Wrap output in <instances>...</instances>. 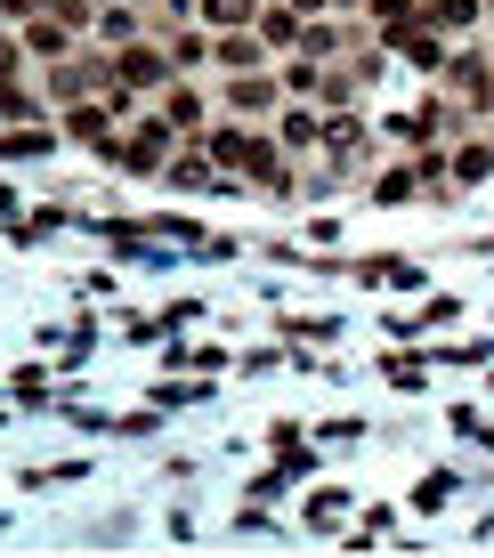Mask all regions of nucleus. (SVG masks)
Listing matches in <instances>:
<instances>
[{
	"mask_svg": "<svg viewBox=\"0 0 494 558\" xmlns=\"http://www.w3.org/2000/svg\"><path fill=\"white\" fill-rule=\"evenodd\" d=\"M454 429H462V437H479V446H494V421H479V413H470V405H462V413H454Z\"/></svg>",
	"mask_w": 494,
	"mask_h": 558,
	"instance_id": "bb28decb",
	"label": "nucleus"
},
{
	"mask_svg": "<svg viewBox=\"0 0 494 558\" xmlns=\"http://www.w3.org/2000/svg\"><path fill=\"white\" fill-rule=\"evenodd\" d=\"M422 16H430V25H446V33H479L486 25V0H422Z\"/></svg>",
	"mask_w": 494,
	"mask_h": 558,
	"instance_id": "2eb2a0df",
	"label": "nucleus"
},
{
	"mask_svg": "<svg viewBox=\"0 0 494 558\" xmlns=\"http://www.w3.org/2000/svg\"><path fill=\"white\" fill-rule=\"evenodd\" d=\"M454 486H462V477H454V470L422 477V486H413V510H446V502H454Z\"/></svg>",
	"mask_w": 494,
	"mask_h": 558,
	"instance_id": "4be33fe9",
	"label": "nucleus"
},
{
	"mask_svg": "<svg viewBox=\"0 0 494 558\" xmlns=\"http://www.w3.org/2000/svg\"><path fill=\"white\" fill-rule=\"evenodd\" d=\"M0 210H25V203H16V195H9V186H0Z\"/></svg>",
	"mask_w": 494,
	"mask_h": 558,
	"instance_id": "c756f323",
	"label": "nucleus"
},
{
	"mask_svg": "<svg viewBox=\"0 0 494 558\" xmlns=\"http://www.w3.org/2000/svg\"><path fill=\"white\" fill-rule=\"evenodd\" d=\"M113 82H130L138 98H162V89L179 82V65H170L162 33H138V41H122V49H113Z\"/></svg>",
	"mask_w": 494,
	"mask_h": 558,
	"instance_id": "f257e3e1",
	"label": "nucleus"
},
{
	"mask_svg": "<svg viewBox=\"0 0 494 558\" xmlns=\"http://www.w3.org/2000/svg\"><path fill=\"white\" fill-rule=\"evenodd\" d=\"M276 138L284 146H325V113H316V106H284L276 113Z\"/></svg>",
	"mask_w": 494,
	"mask_h": 558,
	"instance_id": "4468645a",
	"label": "nucleus"
},
{
	"mask_svg": "<svg viewBox=\"0 0 494 558\" xmlns=\"http://www.w3.org/2000/svg\"><path fill=\"white\" fill-rule=\"evenodd\" d=\"M276 82L292 89V98H316V89H325V57H309V49L276 57Z\"/></svg>",
	"mask_w": 494,
	"mask_h": 558,
	"instance_id": "f8f14e48",
	"label": "nucleus"
},
{
	"mask_svg": "<svg viewBox=\"0 0 494 558\" xmlns=\"http://www.w3.org/2000/svg\"><path fill=\"white\" fill-rule=\"evenodd\" d=\"M357 283H413V292H422V267H397V259H357Z\"/></svg>",
	"mask_w": 494,
	"mask_h": 558,
	"instance_id": "aec40b11",
	"label": "nucleus"
},
{
	"mask_svg": "<svg viewBox=\"0 0 494 558\" xmlns=\"http://www.w3.org/2000/svg\"><path fill=\"white\" fill-rule=\"evenodd\" d=\"M138 33H155V16H146L138 0H98V16H89V41L98 49H122V41H138Z\"/></svg>",
	"mask_w": 494,
	"mask_h": 558,
	"instance_id": "423d86ee",
	"label": "nucleus"
},
{
	"mask_svg": "<svg viewBox=\"0 0 494 558\" xmlns=\"http://www.w3.org/2000/svg\"><path fill=\"white\" fill-rule=\"evenodd\" d=\"M212 65H219V73H260V65H276V49L260 41V25H243V33H212Z\"/></svg>",
	"mask_w": 494,
	"mask_h": 558,
	"instance_id": "6e6552de",
	"label": "nucleus"
},
{
	"mask_svg": "<svg viewBox=\"0 0 494 558\" xmlns=\"http://www.w3.org/2000/svg\"><path fill=\"white\" fill-rule=\"evenodd\" d=\"M16 41H25V57H41V65H57V57H73V49H82V33H73L65 25V16H25V25H16Z\"/></svg>",
	"mask_w": 494,
	"mask_h": 558,
	"instance_id": "0eeeda50",
	"label": "nucleus"
},
{
	"mask_svg": "<svg viewBox=\"0 0 494 558\" xmlns=\"http://www.w3.org/2000/svg\"><path fill=\"white\" fill-rule=\"evenodd\" d=\"M162 364H170V373H219L227 356H219V349H170Z\"/></svg>",
	"mask_w": 494,
	"mask_h": 558,
	"instance_id": "5701e85b",
	"label": "nucleus"
},
{
	"mask_svg": "<svg viewBox=\"0 0 494 558\" xmlns=\"http://www.w3.org/2000/svg\"><path fill=\"white\" fill-rule=\"evenodd\" d=\"M494 179V138H462L454 146V186H479Z\"/></svg>",
	"mask_w": 494,
	"mask_h": 558,
	"instance_id": "a211bd4d",
	"label": "nucleus"
},
{
	"mask_svg": "<svg viewBox=\"0 0 494 558\" xmlns=\"http://www.w3.org/2000/svg\"><path fill=\"white\" fill-rule=\"evenodd\" d=\"M138 9H155V0H138Z\"/></svg>",
	"mask_w": 494,
	"mask_h": 558,
	"instance_id": "2f4dec72",
	"label": "nucleus"
},
{
	"mask_svg": "<svg viewBox=\"0 0 494 558\" xmlns=\"http://www.w3.org/2000/svg\"><path fill=\"white\" fill-rule=\"evenodd\" d=\"M486 113H494V106H486Z\"/></svg>",
	"mask_w": 494,
	"mask_h": 558,
	"instance_id": "473e14b6",
	"label": "nucleus"
},
{
	"mask_svg": "<svg viewBox=\"0 0 494 558\" xmlns=\"http://www.w3.org/2000/svg\"><path fill=\"white\" fill-rule=\"evenodd\" d=\"M422 195V170H413V154L406 162H389V170H373V203H413Z\"/></svg>",
	"mask_w": 494,
	"mask_h": 558,
	"instance_id": "f3484780",
	"label": "nucleus"
},
{
	"mask_svg": "<svg viewBox=\"0 0 494 558\" xmlns=\"http://www.w3.org/2000/svg\"><path fill=\"white\" fill-rule=\"evenodd\" d=\"M300 33H309V16H300L292 0H268V9H260V41H268L276 57H292V49H300Z\"/></svg>",
	"mask_w": 494,
	"mask_h": 558,
	"instance_id": "9b49d317",
	"label": "nucleus"
},
{
	"mask_svg": "<svg viewBox=\"0 0 494 558\" xmlns=\"http://www.w3.org/2000/svg\"><path fill=\"white\" fill-rule=\"evenodd\" d=\"M486 25H494V0H486Z\"/></svg>",
	"mask_w": 494,
	"mask_h": 558,
	"instance_id": "7c9ffc66",
	"label": "nucleus"
},
{
	"mask_svg": "<svg viewBox=\"0 0 494 558\" xmlns=\"http://www.w3.org/2000/svg\"><path fill=\"white\" fill-rule=\"evenodd\" d=\"M0 122H49V89H25V82H0Z\"/></svg>",
	"mask_w": 494,
	"mask_h": 558,
	"instance_id": "dca6fc26",
	"label": "nucleus"
},
{
	"mask_svg": "<svg viewBox=\"0 0 494 558\" xmlns=\"http://www.w3.org/2000/svg\"><path fill=\"white\" fill-rule=\"evenodd\" d=\"M219 106H227V113H243V122H268V113L284 106L276 65H260V73H219Z\"/></svg>",
	"mask_w": 494,
	"mask_h": 558,
	"instance_id": "20e7f679",
	"label": "nucleus"
},
{
	"mask_svg": "<svg viewBox=\"0 0 494 558\" xmlns=\"http://www.w3.org/2000/svg\"><path fill=\"white\" fill-rule=\"evenodd\" d=\"M179 146H186V138L162 122V113H138V122H130V138H122V179H162Z\"/></svg>",
	"mask_w": 494,
	"mask_h": 558,
	"instance_id": "f03ea898",
	"label": "nucleus"
},
{
	"mask_svg": "<svg viewBox=\"0 0 494 558\" xmlns=\"http://www.w3.org/2000/svg\"><path fill=\"white\" fill-rule=\"evenodd\" d=\"M73 477H89L82 461H57V470H25V486H73Z\"/></svg>",
	"mask_w": 494,
	"mask_h": 558,
	"instance_id": "393cba45",
	"label": "nucleus"
},
{
	"mask_svg": "<svg viewBox=\"0 0 494 558\" xmlns=\"http://www.w3.org/2000/svg\"><path fill=\"white\" fill-rule=\"evenodd\" d=\"M260 9H268V0H203V25L212 33H243V25H260Z\"/></svg>",
	"mask_w": 494,
	"mask_h": 558,
	"instance_id": "ddd939ff",
	"label": "nucleus"
},
{
	"mask_svg": "<svg viewBox=\"0 0 494 558\" xmlns=\"http://www.w3.org/2000/svg\"><path fill=\"white\" fill-rule=\"evenodd\" d=\"M57 138L65 130H49V122H9L0 130V162H41V154H57Z\"/></svg>",
	"mask_w": 494,
	"mask_h": 558,
	"instance_id": "9d476101",
	"label": "nucleus"
},
{
	"mask_svg": "<svg viewBox=\"0 0 494 558\" xmlns=\"http://www.w3.org/2000/svg\"><path fill=\"white\" fill-rule=\"evenodd\" d=\"M16 65H25V41H16V25L0 33V82H16Z\"/></svg>",
	"mask_w": 494,
	"mask_h": 558,
	"instance_id": "a878e982",
	"label": "nucleus"
},
{
	"mask_svg": "<svg viewBox=\"0 0 494 558\" xmlns=\"http://www.w3.org/2000/svg\"><path fill=\"white\" fill-rule=\"evenodd\" d=\"M365 154H373L365 122H357V113H349V122H340V113H333V122H325V162L340 170V179H357V170H365Z\"/></svg>",
	"mask_w": 494,
	"mask_h": 558,
	"instance_id": "1a4fd4ad",
	"label": "nucleus"
},
{
	"mask_svg": "<svg viewBox=\"0 0 494 558\" xmlns=\"http://www.w3.org/2000/svg\"><path fill=\"white\" fill-rule=\"evenodd\" d=\"M292 9H300V16H333L340 0H292Z\"/></svg>",
	"mask_w": 494,
	"mask_h": 558,
	"instance_id": "cd10ccee",
	"label": "nucleus"
},
{
	"mask_svg": "<svg viewBox=\"0 0 494 558\" xmlns=\"http://www.w3.org/2000/svg\"><path fill=\"white\" fill-rule=\"evenodd\" d=\"M155 113H162L170 130H179V138H203V130H212V98H203V89L186 82V73H179V82H170L162 98H155Z\"/></svg>",
	"mask_w": 494,
	"mask_h": 558,
	"instance_id": "39448f33",
	"label": "nucleus"
},
{
	"mask_svg": "<svg viewBox=\"0 0 494 558\" xmlns=\"http://www.w3.org/2000/svg\"><path fill=\"white\" fill-rule=\"evenodd\" d=\"M292 477H300V470H260V477H252V502H284V486H292Z\"/></svg>",
	"mask_w": 494,
	"mask_h": 558,
	"instance_id": "b1692460",
	"label": "nucleus"
},
{
	"mask_svg": "<svg viewBox=\"0 0 494 558\" xmlns=\"http://www.w3.org/2000/svg\"><path fill=\"white\" fill-rule=\"evenodd\" d=\"M438 89L454 106H470V113H486L494 106V65H486V49H470V41H454L446 57V73H438Z\"/></svg>",
	"mask_w": 494,
	"mask_h": 558,
	"instance_id": "7ed1b4c3",
	"label": "nucleus"
},
{
	"mask_svg": "<svg viewBox=\"0 0 494 558\" xmlns=\"http://www.w3.org/2000/svg\"><path fill=\"white\" fill-rule=\"evenodd\" d=\"M162 9H170V16H195V9H203V0H162Z\"/></svg>",
	"mask_w": 494,
	"mask_h": 558,
	"instance_id": "c85d7f7f",
	"label": "nucleus"
},
{
	"mask_svg": "<svg viewBox=\"0 0 494 558\" xmlns=\"http://www.w3.org/2000/svg\"><path fill=\"white\" fill-rule=\"evenodd\" d=\"M406 16H422V0H365V25H373V33L406 25Z\"/></svg>",
	"mask_w": 494,
	"mask_h": 558,
	"instance_id": "412c9836",
	"label": "nucleus"
},
{
	"mask_svg": "<svg viewBox=\"0 0 494 558\" xmlns=\"http://www.w3.org/2000/svg\"><path fill=\"white\" fill-rule=\"evenodd\" d=\"M300 518H309V526L325 534V526H340V518H349V494H340V486H316V494H309V510H300Z\"/></svg>",
	"mask_w": 494,
	"mask_h": 558,
	"instance_id": "6ab92c4d",
	"label": "nucleus"
}]
</instances>
